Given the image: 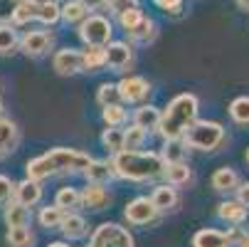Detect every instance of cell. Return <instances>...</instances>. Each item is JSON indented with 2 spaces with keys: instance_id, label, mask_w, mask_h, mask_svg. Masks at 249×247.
<instances>
[{
  "instance_id": "cell-37",
  "label": "cell",
  "mask_w": 249,
  "mask_h": 247,
  "mask_svg": "<svg viewBox=\"0 0 249 247\" xmlns=\"http://www.w3.org/2000/svg\"><path fill=\"white\" fill-rule=\"evenodd\" d=\"M37 20L45 25H54L59 20V5L57 3H37Z\"/></svg>"
},
{
  "instance_id": "cell-35",
  "label": "cell",
  "mask_w": 249,
  "mask_h": 247,
  "mask_svg": "<svg viewBox=\"0 0 249 247\" xmlns=\"http://www.w3.org/2000/svg\"><path fill=\"white\" fill-rule=\"evenodd\" d=\"M96 99H99V104L101 107H109V104H119L121 101V94H119V87L116 84H101L99 87V94H96Z\"/></svg>"
},
{
  "instance_id": "cell-25",
  "label": "cell",
  "mask_w": 249,
  "mask_h": 247,
  "mask_svg": "<svg viewBox=\"0 0 249 247\" xmlns=\"http://www.w3.org/2000/svg\"><path fill=\"white\" fill-rule=\"evenodd\" d=\"M146 141V129L141 126H131L128 131H124V151H138Z\"/></svg>"
},
{
  "instance_id": "cell-3",
  "label": "cell",
  "mask_w": 249,
  "mask_h": 247,
  "mask_svg": "<svg viewBox=\"0 0 249 247\" xmlns=\"http://www.w3.org/2000/svg\"><path fill=\"white\" fill-rule=\"evenodd\" d=\"M222 138H225V129L217 121H195L183 133L185 146L197 149V151H212V149H217L222 144Z\"/></svg>"
},
{
  "instance_id": "cell-15",
  "label": "cell",
  "mask_w": 249,
  "mask_h": 247,
  "mask_svg": "<svg viewBox=\"0 0 249 247\" xmlns=\"http://www.w3.org/2000/svg\"><path fill=\"white\" fill-rule=\"evenodd\" d=\"M25 171H27V178H30V181H45V178H50V175L57 173L54 166H52V161L47 158V153L40 156V158H32Z\"/></svg>"
},
{
  "instance_id": "cell-26",
  "label": "cell",
  "mask_w": 249,
  "mask_h": 247,
  "mask_svg": "<svg viewBox=\"0 0 249 247\" xmlns=\"http://www.w3.org/2000/svg\"><path fill=\"white\" fill-rule=\"evenodd\" d=\"M30 20H37V3H35V0H20V5L13 15V22L25 25Z\"/></svg>"
},
{
  "instance_id": "cell-49",
  "label": "cell",
  "mask_w": 249,
  "mask_h": 247,
  "mask_svg": "<svg viewBox=\"0 0 249 247\" xmlns=\"http://www.w3.org/2000/svg\"><path fill=\"white\" fill-rule=\"evenodd\" d=\"M35 3H40V5H42V3H59V0H35Z\"/></svg>"
},
{
  "instance_id": "cell-7",
  "label": "cell",
  "mask_w": 249,
  "mask_h": 247,
  "mask_svg": "<svg viewBox=\"0 0 249 247\" xmlns=\"http://www.w3.org/2000/svg\"><path fill=\"white\" fill-rule=\"evenodd\" d=\"M158 215V210L153 208L151 198H136L126 205V220L131 225H148Z\"/></svg>"
},
{
  "instance_id": "cell-29",
  "label": "cell",
  "mask_w": 249,
  "mask_h": 247,
  "mask_svg": "<svg viewBox=\"0 0 249 247\" xmlns=\"http://www.w3.org/2000/svg\"><path fill=\"white\" fill-rule=\"evenodd\" d=\"M82 57H84V69H89V72H96V69L106 67L104 47H89L87 52H82Z\"/></svg>"
},
{
  "instance_id": "cell-38",
  "label": "cell",
  "mask_w": 249,
  "mask_h": 247,
  "mask_svg": "<svg viewBox=\"0 0 249 247\" xmlns=\"http://www.w3.org/2000/svg\"><path fill=\"white\" fill-rule=\"evenodd\" d=\"M0 138H3L10 149H15V144H18V126L13 121H8V119H0Z\"/></svg>"
},
{
  "instance_id": "cell-6",
  "label": "cell",
  "mask_w": 249,
  "mask_h": 247,
  "mask_svg": "<svg viewBox=\"0 0 249 247\" xmlns=\"http://www.w3.org/2000/svg\"><path fill=\"white\" fill-rule=\"evenodd\" d=\"M91 247H133V237L116 223H104L91 235Z\"/></svg>"
},
{
  "instance_id": "cell-40",
  "label": "cell",
  "mask_w": 249,
  "mask_h": 247,
  "mask_svg": "<svg viewBox=\"0 0 249 247\" xmlns=\"http://www.w3.org/2000/svg\"><path fill=\"white\" fill-rule=\"evenodd\" d=\"M119 20H121L124 30H131V27H136L141 20H143V13H141V10H138V5H136V8H128V10H124V13L119 15Z\"/></svg>"
},
{
  "instance_id": "cell-41",
  "label": "cell",
  "mask_w": 249,
  "mask_h": 247,
  "mask_svg": "<svg viewBox=\"0 0 249 247\" xmlns=\"http://www.w3.org/2000/svg\"><path fill=\"white\" fill-rule=\"evenodd\" d=\"M18 5H20V0H0V25H5V22L13 20Z\"/></svg>"
},
{
  "instance_id": "cell-12",
  "label": "cell",
  "mask_w": 249,
  "mask_h": 247,
  "mask_svg": "<svg viewBox=\"0 0 249 247\" xmlns=\"http://www.w3.org/2000/svg\"><path fill=\"white\" fill-rule=\"evenodd\" d=\"M82 203L91 210H104L109 205V193H106L104 183H89L82 193Z\"/></svg>"
},
{
  "instance_id": "cell-16",
  "label": "cell",
  "mask_w": 249,
  "mask_h": 247,
  "mask_svg": "<svg viewBox=\"0 0 249 247\" xmlns=\"http://www.w3.org/2000/svg\"><path fill=\"white\" fill-rule=\"evenodd\" d=\"M84 175H87L89 183H109L114 175H116V171H114V166L104 163V161H91V163L87 166Z\"/></svg>"
},
{
  "instance_id": "cell-34",
  "label": "cell",
  "mask_w": 249,
  "mask_h": 247,
  "mask_svg": "<svg viewBox=\"0 0 249 247\" xmlns=\"http://www.w3.org/2000/svg\"><path fill=\"white\" fill-rule=\"evenodd\" d=\"M62 220H64V210H62L59 205H54V208H45L42 213H40V223H42V228H59Z\"/></svg>"
},
{
  "instance_id": "cell-50",
  "label": "cell",
  "mask_w": 249,
  "mask_h": 247,
  "mask_svg": "<svg viewBox=\"0 0 249 247\" xmlns=\"http://www.w3.org/2000/svg\"><path fill=\"white\" fill-rule=\"evenodd\" d=\"M50 247H69V245H64V242H52Z\"/></svg>"
},
{
  "instance_id": "cell-48",
  "label": "cell",
  "mask_w": 249,
  "mask_h": 247,
  "mask_svg": "<svg viewBox=\"0 0 249 247\" xmlns=\"http://www.w3.org/2000/svg\"><path fill=\"white\" fill-rule=\"evenodd\" d=\"M237 5H239L242 10H249V0H237Z\"/></svg>"
},
{
  "instance_id": "cell-20",
  "label": "cell",
  "mask_w": 249,
  "mask_h": 247,
  "mask_svg": "<svg viewBox=\"0 0 249 247\" xmlns=\"http://www.w3.org/2000/svg\"><path fill=\"white\" fill-rule=\"evenodd\" d=\"M5 223H8V228H20V225H27L30 223V210H27V205H22V203H10L8 205V210H5Z\"/></svg>"
},
{
  "instance_id": "cell-2",
  "label": "cell",
  "mask_w": 249,
  "mask_h": 247,
  "mask_svg": "<svg viewBox=\"0 0 249 247\" xmlns=\"http://www.w3.org/2000/svg\"><path fill=\"white\" fill-rule=\"evenodd\" d=\"M195 121H197V96L180 94V96H175L168 104V109L160 114L158 131L163 133L165 141H175V138H183V133Z\"/></svg>"
},
{
  "instance_id": "cell-14",
  "label": "cell",
  "mask_w": 249,
  "mask_h": 247,
  "mask_svg": "<svg viewBox=\"0 0 249 247\" xmlns=\"http://www.w3.org/2000/svg\"><path fill=\"white\" fill-rule=\"evenodd\" d=\"M232 235L220 232V230H200L193 237V247H230Z\"/></svg>"
},
{
  "instance_id": "cell-31",
  "label": "cell",
  "mask_w": 249,
  "mask_h": 247,
  "mask_svg": "<svg viewBox=\"0 0 249 247\" xmlns=\"http://www.w3.org/2000/svg\"><path fill=\"white\" fill-rule=\"evenodd\" d=\"M8 245H10V247H30V245H32V235H30L27 225L10 228V232H8Z\"/></svg>"
},
{
  "instance_id": "cell-28",
  "label": "cell",
  "mask_w": 249,
  "mask_h": 247,
  "mask_svg": "<svg viewBox=\"0 0 249 247\" xmlns=\"http://www.w3.org/2000/svg\"><path fill=\"white\" fill-rule=\"evenodd\" d=\"M101 141H104V146L109 149V151H114V153L124 151V131L119 126H109V129L104 131Z\"/></svg>"
},
{
  "instance_id": "cell-24",
  "label": "cell",
  "mask_w": 249,
  "mask_h": 247,
  "mask_svg": "<svg viewBox=\"0 0 249 247\" xmlns=\"http://www.w3.org/2000/svg\"><path fill=\"white\" fill-rule=\"evenodd\" d=\"M133 124L141 126V129H158L160 124V112L153 109V107H141L133 116Z\"/></svg>"
},
{
  "instance_id": "cell-30",
  "label": "cell",
  "mask_w": 249,
  "mask_h": 247,
  "mask_svg": "<svg viewBox=\"0 0 249 247\" xmlns=\"http://www.w3.org/2000/svg\"><path fill=\"white\" fill-rule=\"evenodd\" d=\"M79 203H82V193H77L74 188H62L57 193V205L62 210H74L79 208Z\"/></svg>"
},
{
  "instance_id": "cell-23",
  "label": "cell",
  "mask_w": 249,
  "mask_h": 247,
  "mask_svg": "<svg viewBox=\"0 0 249 247\" xmlns=\"http://www.w3.org/2000/svg\"><path fill=\"white\" fill-rule=\"evenodd\" d=\"M87 15H89V10L84 8L82 0H69V3H64L59 8V18L67 22H82Z\"/></svg>"
},
{
  "instance_id": "cell-10",
  "label": "cell",
  "mask_w": 249,
  "mask_h": 247,
  "mask_svg": "<svg viewBox=\"0 0 249 247\" xmlns=\"http://www.w3.org/2000/svg\"><path fill=\"white\" fill-rule=\"evenodd\" d=\"M50 45H52V38H50L47 32H42V30H32V32H27L25 38L20 40L22 52H25V55H32V57L45 55V52L50 50Z\"/></svg>"
},
{
  "instance_id": "cell-5",
  "label": "cell",
  "mask_w": 249,
  "mask_h": 247,
  "mask_svg": "<svg viewBox=\"0 0 249 247\" xmlns=\"http://www.w3.org/2000/svg\"><path fill=\"white\" fill-rule=\"evenodd\" d=\"M47 158L52 161L57 173H84L87 166L91 163L87 153L74 151V149H52L47 151Z\"/></svg>"
},
{
  "instance_id": "cell-4",
  "label": "cell",
  "mask_w": 249,
  "mask_h": 247,
  "mask_svg": "<svg viewBox=\"0 0 249 247\" xmlns=\"http://www.w3.org/2000/svg\"><path fill=\"white\" fill-rule=\"evenodd\" d=\"M111 22L101 18V15H87L82 20L79 27V38L89 45V47H106L111 42Z\"/></svg>"
},
{
  "instance_id": "cell-8",
  "label": "cell",
  "mask_w": 249,
  "mask_h": 247,
  "mask_svg": "<svg viewBox=\"0 0 249 247\" xmlns=\"http://www.w3.org/2000/svg\"><path fill=\"white\" fill-rule=\"evenodd\" d=\"M119 94H121V101H128V104H136V101H143L151 92V84L143 79V77H126L121 79L119 84Z\"/></svg>"
},
{
  "instance_id": "cell-27",
  "label": "cell",
  "mask_w": 249,
  "mask_h": 247,
  "mask_svg": "<svg viewBox=\"0 0 249 247\" xmlns=\"http://www.w3.org/2000/svg\"><path fill=\"white\" fill-rule=\"evenodd\" d=\"M133 40H138V42H148V40H153L156 38V25H153V20H141L136 27H131V30H126Z\"/></svg>"
},
{
  "instance_id": "cell-22",
  "label": "cell",
  "mask_w": 249,
  "mask_h": 247,
  "mask_svg": "<svg viewBox=\"0 0 249 247\" xmlns=\"http://www.w3.org/2000/svg\"><path fill=\"white\" fill-rule=\"evenodd\" d=\"M190 175H193V173H190L188 163H183V161L168 163V166H165V178H168L170 186H183V183H188Z\"/></svg>"
},
{
  "instance_id": "cell-43",
  "label": "cell",
  "mask_w": 249,
  "mask_h": 247,
  "mask_svg": "<svg viewBox=\"0 0 249 247\" xmlns=\"http://www.w3.org/2000/svg\"><path fill=\"white\" fill-rule=\"evenodd\" d=\"M13 193H15V186L10 183V178L8 175H0V203H5Z\"/></svg>"
},
{
  "instance_id": "cell-47",
  "label": "cell",
  "mask_w": 249,
  "mask_h": 247,
  "mask_svg": "<svg viewBox=\"0 0 249 247\" xmlns=\"http://www.w3.org/2000/svg\"><path fill=\"white\" fill-rule=\"evenodd\" d=\"M10 151H13V149H10V146L5 144V141H3V138H0V158H3V156H8Z\"/></svg>"
},
{
  "instance_id": "cell-17",
  "label": "cell",
  "mask_w": 249,
  "mask_h": 247,
  "mask_svg": "<svg viewBox=\"0 0 249 247\" xmlns=\"http://www.w3.org/2000/svg\"><path fill=\"white\" fill-rule=\"evenodd\" d=\"M151 203H153V208L158 210V213H163V210H170V208L178 205V193H175V188L158 186L151 195Z\"/></svg>"
},
{
  "instance_id": "cell-42",
  "label": "cell",
  "mask_w": 249,
  "mask_h": 247,
  "mask_svg": "<svg viewBox=\"0 0 249 247\" xmlns=\"http://www.w3.org/2000/svg\"><path fill=\"white\" fill-rule=\"evenodd\" d=\"M106 5H109V10H111V13L121 15L124 10L136 8V5H138V0H106Z\"/></svg>"
},
{
  "instance_id": "cell-45",
  "label": "cell",
  "mask_w": 249,
  "mask_h": 247,
  "mask_svg": "<svg viewBox=\"0 0 249 247\" xmlns=\"http://www.w3.org/2000/svg\"><path fill=\"white\" fill-rule=\"evenodd\" d=\"M237 190H239V198H237V200H239L242 205H247V208H249V183H244V186H242V188H237Z\"/></svg>"
},
{
  "instance_id": "cell-18",
  "label": "cell",
  "mask_w": 249,
  "mask_h": 247,
  "mask_svg": "<svg viewBox=\"0 0 249 247\" xmlns=\"http://www.w3.org/2000/svg\"><path fill=\"white\" fill-rule=\"evenodd\" d=\"M239 186V175L232 168H220L212 175V188L215 190H237Z\"/></svg>"
},
{
  "instance_id": "cell-36",
  "label": "cell",
  "mask_w": 249,
  "mask_h": 247,
  "mask_svg": "<svg viewBox=\"0 0 249 247\" xmlns=\"http://www.w3.org/2000/svg\"><path fill=\"white\" fill-rule=\"evenodd\" d=\"M104 121L109 126H121L126 121V109L121 104H109V107H104Z\"/></svg>"
},
{
  "instance_id": "cell-46",
  "label": "cell",
  "mask_w": 249,
  "mask_h": 247,
  "mask_svg": "<svg viewBox=\"0 0 249 247\" xmlns=\"http://www.w3.org/2000/svg\"><path fill=\"white\" fill-rule=\"evenodd\" d=\"M82 3H84L87 10H99V8L106 5V0H82Z\"/></svg>"
},
{
  "instance_id": "cell-53",
  "label": "cell",
  "mask_w": 249,
  "mask_h": 247,
  "mask_svg": "<svg viewBox=\"0 0 249 247\" xmlns=\"http://www.w3.org/2000/svg\"><path fill=\"white\" fill-rule=\"evenodd\" d=\"M247 161H249V151H247Z\"/></svg>"
},
{
  "instance_id": "cell-21",
  "label": "cell",
  "mask_w": 249,
  "mask_h": 247,
  "mask_svg": "<svg viewBox=\"0 0 249 247\" xmlns=\"http://www.w3.org/2000/svg\"><path fill=\"white\" fill-rule=\"evenodd\" d=\"M217 213H220V218L227 220V223H242L244 215H247V205H242L239 200H225V203L220 205Z\"/></svg>"
},
{
  "instance_id": "cell-52",
  "label": "cell",
  "mask_w": 249,
  "mask_h": 247,
  "mask_svg": "<svg viewBox=\"0 0 249 247\" xmlns=\"http://www.w3.org/2000/svg\"><path fill=\"white\" fill-rule=\"evenodd\" d=\"M242 247H249V237H244V240H242Z\"/></svg>"
},
{
  "instance_id": "cell-39",
  "label": "cell",
  "mask_w": 249,
  "mask_h": 247,
  "mask_svg": "<svg viewBox=\"0 0 249 247\" xmlns=\"http://www.w3.org/2000/svg\"><path fill=\"white\" fill-rule=\"evenodd\" d=\"M183 146L178 144V138L175 141H168L165 144V151H163V161L165 163H178V161H183Z\"/></svg>"
},
{
  "instance_id": "cell-19",
  "label": "cell",
  "mask_w": 249,
  "mask_h": 247,
  "mask_svg": "<svg viewBox=\"0 0 249 247\" xmlns=\"http://www.w3.org/2000/svg\"><path fill=\"white\" fill-rule=\"evenodd\" d=\"M59 228H62L64 237H69V240H77V237L87 235V220L82 215H64Z\"/></svg>"
},
{
  "instance_id": "cell-32",
  "label": "cell",
  "mask_w": 249,
  "mask_h": 247,
  "mask_svg": "<svg viewBox=\"0 0 249 247\" xmlns=\"http://www.w3.org/2000/svg\"><path fill=\"white\" fill-rule=\"evenodd\" d=\"M230 114L237 124H249V96H239L232 101Z\"/></svg>"
},
{
  "instance_id": "cell-11",
  "label": "cell",
  "mask_w": 249,
  "mask_h": 247,
  "mask_svg": "<svg viewBox=\"0 0 249 247\" xmlns=\"http://www.w3.org/2000/svg\"><path fill=\"white\" fill-rule=\"evenodd\" d=\"M104 57H106V67H111V69H124V67H128V62H131V47L126 45V42H109L104 47Z\"/></svg>"
},
{
  "instance_id": "cell-9",
  "label": "cell",
  "mask_w": 249,
  "mask_h": 247,
  "mask_svg": "<svg viewBox=\"0 0 249 247\" xmlns=\"http://www.w3.org/2000/svg\"><path fill=\"white\" fill-rule=\"evenodd\" d=\"M54 69H57V75H77L84 69V57L79 50H59L54 55Z\"/></svg>"
},
{
  "instance_id": "cell-33",
  "label": "cell",
  "mask_w": 249,
  "mask_h": 247,
  "mask_svg": "<svg viewBox=\"0 0 249 247\" xmlns=\"http://www.w3.org/2000/svg\"><path fill=\"white\" fill-rule=\"evenodd\" d=\"M18 47V35L10 25H0V55H8Z\"/></svg>"
},
{
  "instance_id": "cell-44",
  "label": "cell",
  "mask_w": 249,
  "mask_h": 247,
  "mask_svg": "<svg viewBox=\"0 0 249 247\" xmlns=\"http://www.w3.org/2000/svg\"><path fill=\"white\" fill-rule=\"evenodd\" d=\"M153 3H156L158 8H163V10L178 13V10H180V5H183V0H153Z\"/></svg>"
},
{
  "instance_id": "cell-1",
  "label": "cell",
  "mask_w": 249,
  "mask_h": 247,
  "mask_svg": "<svg viewBox=\"0 0 249 247\" xmlns=\"http://www.w3.org/2000/svg\"><path fill=\"white\" fill-rule=\"evenodd\" d=\"M111 166L119 178H126V181H153L165 173L163 156L141 153V151H119Z\"/></svg>"
},
{
  "instance_id": "cell-51",
  "label": "cell",
  "mask_w": 249,
  "mask_h": 247,
  "mask_svg": "<svg viewBox=\"0 0 249 247\" xmlns=\"http://www.w3.org/2000/svg\"><path fill=\"white\" fill-rule=\"evenodd\" d=\"M0 119H5V109H3V104H0Z\"/></svg>"
},
{
  "instance_id": "cell-13",
  "label": "cell",
  "mask_w": 249,
  "mask_h": 247,
  "mask_svg": "<svg viewBox=\"0 0 249 247\" xmlns=\"http://www.w3.org/2000/svg\"><path fill=\"white\" fill-rule=\"evenodd\" d=\"M40 198H42V188H40V181H22V183H18L15 186V200L18 203H22V205H27V208H32L35 203H40Z\"/></svg>"
}]
</instances>
